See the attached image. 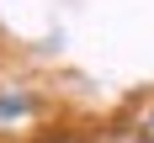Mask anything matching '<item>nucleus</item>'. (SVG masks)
<instances>
[{
	"label": "nucleus",
	"mask_w": 154,
	"mask_h": 143,
	"mask_svg": "<svg viewBox=\"0 0 154 143\" xmlns=\"http://www.w3.org/2000/svg\"><path fill=\"white\" fill-rule=\"evenodd\" d=\"M27 111H32L27 95H0V117H27Z\"/></svg>",
	"instance_id": "f257e3e1"
},
{
	"label": "nucleus",
	"mask_w": 154,
	"mask_h": 143,
	"mask_svg": "<svg viewBox=\"0 0 154 143\" xmlns=\"http://www.w3.org/2000/svg\"><path fill=\"white\" fill-rule=\"evenodd\" d=\"M133 138H138V143H154V106H149V111L138 117V127H133Z\"/></svg>",
	"instance_id": "f03ea898"
}]
</instances>
